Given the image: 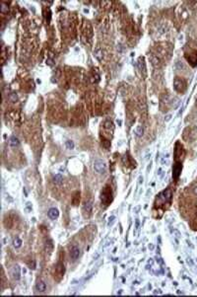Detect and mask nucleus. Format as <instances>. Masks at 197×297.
<instances>
[{"mask_svg":"<svg viewBox=\"0 0 197 297\" xmlns=\"http://www.w3.org/2000/svg\"><path fill=\"white\" fill-rule=\"evenodd\" d=\"M170 198H172V191L170 190H166L163 193H161L159 196H158V198H157V204H164L166 202H170Z\"/></svg>","mask_w":197,"mask_h":297,"instance_id":"f257e3e1","label":"nucleus"},{"mask_svg":"<svg viewBox=\"0 0 197 297\" xmlns=\"http://www.w3.org/2000/svg\"><path fill=\"white\" fill-rule=\"evenodd\" d=\"M174 87L176 91L182 93V92H184V90L186 88V84L184 82V80L180 79V77H176L174 81Z\"/></svg>","mask_w":197,"mask_h":297,"instance_id":"f03ea898","label":"nucleus"},{"mask_svg":"<svg viewBox=\"0 0 197 297\" xmlns=\"http://www.w3.org/2000/svg\"><path fill=\"white\" fill-rule=\"evenodd\" d=\"M94 169L97 173H100V174H102L106 171V162H104L102 160H97L94 164Z\"/></svg>","mask_w":197,"mask_h":297,"instance_id":"7ed1b4c3","label":"nucleus"},{"mask_svg":"<svg viewBox=\"0 0 197 297\" xmlns=\"http://www.w3.org/2000/svg\"><path fill=\"white\" fill-rule=\"evenodd\" d=\"M11 275H12L13 278L16 279V280L20 279V277H21V269H20V266H19L18 264L14 265V266L11 268Z\"/></svg>","mask_w":197,"mask_h":297,"instance_id":"20e7f679","label":"nucleus"},{"mask_svg":"<svg viewBox=\"0 0 197 297\" xmlns=\"http://www.w3.org/2000/svg\"><path fill=\"white\" fill-rule=\"evenodd\" d=\"M79 256H80V249L78 247H76V246L72 247L71 251H70V257H71V259L73 261H76L79 258Z\"/></svg>","mask_w":197,"mask_h":297,"instance_id":"39448f33","label":"nucleus"},{"mask_svg":"<svg viewBox=\"0 0 197 297\" xmlns=\"http://www.w3.org/2000/svg\"><path fill=\"white\" fill-rule=\"evenodd\" d=\"M48 214L49 218H51V219H56V218L59 216V211H58L57 208L52 207V208H50V209L48 210Z\"/></svg>","mask_w":197,"mask_h":297,"instance_id":"423d86ee","label":"nucleus"},{"mask_svg":"<svg viewBox=\"0 0 197 297\" xmlns=\"http://www.w3.org/2000/svg\"><path fill=\"white\" fill-rule=\"evenodd\" d=\"M94 54H95V56H96V58H97L98 60H100V61L102 60V58H104V51H102V50L100 47H98V48L95 49V50H94Z\"/></svg>","mask_w":197,"mask_h":297,"instance_id":"0eeeda50","label":"nucleus"},{"mask_svg":"<svg viewBox=\"0 0 197 297\" xmlns=\"http://www.w3.org/2000/svg\"><path fill=\"white\" fill-rule=\"evenodd\" d=\"M36 290L40 291V292H44L46 289V282H44V281H38V283H36Z\"/></svg>","mask_w":197,"mask_h":297,"instance_id":"6e6552de","label":"nucleus"},{"mask_svg":"<svg viewBox=\"0 0 197 297\" xmlns=\"http://www.w3.org/2000/svg\"><path fill=\"white\" fill-rule=\"evenodd\" d=\"M9 144H10V146H12V147H18L19 144H20V141H19V139L17 138L16 136L12 135V136L9 138Z\"/></svg>","mask_w":197,"mask_h":297,"instance_id":"1a4fd4ad","label":"nucleus"},{"mask_svg":"<svg viewBox=\"0 0 197 297\" xmlns=\"http://www.w3.org/2000/svg\"><path fill=\"white\" fill-rule=\"evenodd\" d=\"M181 169H182V166L180 164H176V165L174 166L172 172H174V178H178L180 176V173L181 172Z\"/></svg>","mask_w":197,"mask_h":297,"instance_id":"9d476101","label":"nucleus"},{"mask_svg":"<svg viewBox=\"0 0 197 297\" xmlns=\"http://www.w3.org/2000/svg\"><path fill=\"white\" fill-rule=\"evenodd\" d=\"M134 133H135L136 136L141 137L143 135V133H144V127L142 125H137L135 127V129H134Z\"/></svg>","mask_w":197,"mask_h":297,"instance_id":"9b49d317","label":"nucleus"},{"mask_svg":"<svg viewBox=\"0 0 197 297\" xmlns=\"http://www.w3.org/2000/svg\"><path fill=\"white\" fill-rule=\"evenodd\" d=\"M53 181H54V183H56V184H61L63 182V177L60 174H56L53 177Z\"/></svg>","mask_w":197,"mask_h":297,"instance_id":"f8f14e48","label":"nucleus"},{"mask_svg":"<svg viewBox=\"0 0 197 297\" xmlns=\"http://www.w3.org/2000/svg\"><path fill=\"white\" fill-rule=\"evenodd\" d=\"M92 206H93V204H92V202H91V201H89V202H86V203H85V205H84V210H85L86 212L90 213V212L92 211Z\"/></svg>","mask_w":197,"mask_h":297,"instance_id":"ddd939ff","label":"nucleus"},{"mask_svg":"<svg viewBox=\"0 0 197 297\" xmlns=\"http://www.w3.org/2000/svg\"><path fill=\"white\" fill-rule=\"evenodd\" d=\"M65 146L67 147V149L72 150V149H74V147H75V144H74V142L72 140H67L65 142Z\"/></svg>","mask_w":197,"mask_h":297,"instance_id":"4468645a","label":"nucleus"},{"mask_svg":"<svg viewBox=\"0 0 197 297\" xmlns=\"http://www.w3.org/2000/svg\"><path fill=\"white\" fill-rule=\"evenodd\" d=\"M13 245H14V247L15 248H20L21 246H22V240H21L20 238H16V239L14 240V242H13Z\"/></svg>","mask_w":197,"mask_h":297,"instance_id":"2eb2a0df","label":"nucleus"},{"mask_svg":"<svg viewBox=\"0 0 197 297\" xmlns=\"http://www.w3.org/2000/svg\"><path fill=\"white\" fill-rule=\"evenodd\" d=\"M9 99H10L11 102H16L17 100H18V97H17V95L15 94V93H12V94L9 96Z\"/></svg>","mask_w":197,"mask_h":297,"instance_id":"dca6fc26","label":"nucleus"},{"mask_svg":"<svg viewBox=\"0 0 197 297\" xmlns=\"http://www.w3.org/2000/svg\"><path fill=\"white\" fill-rule=\"evenodd\" d=\"M114 219H115V216H114V215H112V216H110V217L108 218V226H110V225H112V224L114 222Z\"/></svg>","mask_w":197,"mask_h":297,"instance_id":"f3484780","label":"nucleus"},{"mask_svg":"<svg viewBox=\"0 0 197 297\" xmlns=\"http://www.w3.org/2000/svg\"><path fill=\"white\" fill-rule=\"evenodd\" d=\"M5 11H8V7H7L4 3H2V4H1V12L3 13V12H5Z\"/></svg>","mask_w":197,"mask_h":297,"instance_id":"a211bd4d","label":"nucleus"},{"mask_svg":"<svg viewBox=\"0 0 197 297\" xmlns=\"http://www.w3.org/2000/svg\"><path fill=\"white\" fill-rule=\"evenodd\" d=\"M162 163H163V165H164V164H166V165H168V163H170V161H168V160H166V159H163V160H162Z\"/></svg>","mask_w":197,"mask_h":297,"instance_id":"6ab92c4d","label":"nucleus"},{"mask_svg":"<svg viewBox=\"0 0 197 297\" xmlns=\"http://www.w3.org/2000/svg\"><path fill=\"white\" fill-rule=\"evenodd\" d=\"M27 208H28L29 210L32 209V204H31V202H28V203H27Z\"/></svg>","mask_w":197,"mask_h":297,"instance_id":"aec40b11","label":"nucleus"},{"mask_svg":"<svg viewBox=\"0 0 197 297\" xmlns=\"http://www.w3.org/2000/svg\"><path fill=\"white\" fill-rule=\"evenodd\" d=\"M170 118H172V115H168V116H166V118H164V119H166V121H168V120H170Z\"/></svg>","mask_w":197,"mask_h":297,"instance_id":"412c9836","label":"nucleus"},{"mask_svg":"<svg viewBox=\"0 0 197 297\" xmlns=\"http://www.w3.org/2000/svg\"><path fill=\"white\" fill-rule=\"evenodd\" d=\"M193 193L197 196V186H195V187L193 188Z\"/></svg>","mask_w":197,"mask_h":297,"instance_id":"4be33fe9","label":"nucleus"},{"mask_svg":"<svg viewBox=\"0 0 197 297\" xmlns=\"http://www.w3.org/2000/svg\"><path fill=\"white\" fill-rule=\"evenodd\" d=\"M139 183H140V184H141V183H143V178H142V177H140V178H139Z\"/></svg>","mask_w":197,"mask_h":297,"instance_id":"5701e85b","label":"nucleus"},{"mask_svg":"<svg viewBox=\"0 0 197 297\" xmlns=\"http://www.w3.org/2000/svg\"><path fill=\"white\" fill-rule=\"evenodd\" d=\"M84 12H85V13H88V12H89V9H84Z\"/></svg>","mask_w":197,"mask_h":297,"instance_id":"b1692460","label":"nucleus"},{"mask_svg":"<svg viewBox=\"0 0 197 297\" xmlns=\"http://www.w3.org/2000/svg\"><path fill=\"white\" fill-rule=\"evenodd\" d=\"M139 208H140V207H136L134 210H135V211H138V210H139Z\"/></svg>","mask_w":197,"mask_h":297,"instance_id":"393cba45","label":"nucleus"},{"mask_svg":"<svg viewBox=\"0 0 197 297\" xmlns=\"http://www.w3.org/2000/svg\"><path fill=\"white\" fill-rule=\"evenodd\" d=\"M196 101H197V97H196Z\"/></svg>","mask_w":197,"mask_h":297,"instance_id":"a878e982","label":"nucleus"}]
</instances>
